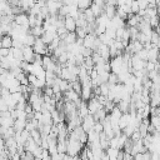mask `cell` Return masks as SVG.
I'll return each instance as SVG.
<instances>
[{
  "mask_svg": "<svg viewBox=\"0 0 160 160\" xmlns=\"http://www.w3.org/2000/svg\"><path fill=\"white\" fill-rule=\"evenodd\" d=\"M85 148L84 144H81L78 140H72L70 138L66 139V154L70 156H78L80 155V152L82 151V149Z\"/></svg>",
  "mask_w": 160,
  "mask_h": 160,
  "instance_id": "obj_1",
  "label": "cell"
},
{
  "mask_svg": "<svg viewBox=\"0 0 160 160\" xmlns=\"http://www.w3.org/2000/svg\"><path fill=\"white\" fill-rule=\"evenodd\" d=\"M86 104H88V110H89V114H90V115H94L98 110H100V109L104 108V106L98 101L96 98H91V99H89V100L86 101Z\"/></svg>",
  "mask_w": 160,
  "mask_h": 160,
  "instance_id": "obj_2",
  "label": "cell"
},
{
  "mask_svg": "<svg viewBox=\"0 0 160 160\" xmlns=\"http://www.w3.org/2000/svg\"><path fill=\"white\" fill-rule=\"evenodd\" d=\"M94 124H95V120L92 118V115H86L84 119H82V124H81V128L84 129V131L88 134L90 131H92V128H94Z\"/></svg>",
  "mask_w": 160,
  "mask_h": 160,
  "instance_id": "obj_3",
  "label": "cell"
},
{
  "mask_svg": "<svg viewBox=\"0 0 160 160\" xmlns=\"http://www.w3.org/2000/svg\"><path fill=\"white\" fill-rule=\"evenodd\" d=\"M22 56H24V61L28 62V64H32L34 61V56H35V52L32 50L31 46H22Z\"/></svg>",
  "mask_w": 160,
  "mask_h": 160,
  "instance_id": "obj_4",
  "label": "cell"
},
{
  "mask_svg": "<svg viewBox=\"0 0 160 160\" xmlns=\"http://www.w3.org/2000/svg\"><path fill=\"white\" fill-rule=\"evenodd\" d=\"M64 26H65V29H66L68 32H72V31L76 30V22H75V20H74L71 16H69V15H66V16L64 18Z\"/></svg>",
  "mask_w": 160,
  "mask_h": 160,
  "instance_id": "obj_5",
  "label": "cell"
},
{
  "mask_svg": "<svg viewBox=\"0 0 160 160\" xmlns=\"http://www.w3.org/2000/svg\"><path fill=\"white\" fill-rule=\"evenodd\" d=\"M98 36L94 34V32H91V34H88L85 38H84V41H82V46L84 48H88V49H91L92 50V48H94V42H95V39H96Z\"/></svg>",
  "mask_w": 160,
  "mask_h": 160,
  "instance_id": "obj_6",
  "label": "cell"
},
{
  "mask_svg": "<svg viewBox=\"0 0 160 160\" xmlns=\"http://www.w3.org/2000/svg\"><path fill=\"white\" fill-rule=\"evenodd\" d=\"M1 48H5V49H11L12 48V38L8 34L2 35L1 38Z\"/></svg>",
  "mask_w": 160,
  "mask_h": 160,
  "instance_id": "obj_7",
  "label": "cell"
},
{
  "mask_svg": "<svg viewBox=\"0 0 160 160\" xmlns=\"http://www.w3.org/2000/svg\"><path fill=\"white\" fill-rule=\"evenodd\" d=\"M36 146H38V144L31 139V138H29L28 140H26V142L24 144V150L25 151H28V152H34V150L36 149Z\"/></svg>",
  "mask_w": 160,
  "mask_h": 160,
  "instance_id": "obj_8",
  "label": "cell"
},
{
  "mask_svg": "<svg viewBox=\"0 0 160 160\" xmlns=\"http://www.w3.org/2000/svg\"><path fill=\"white\" fill-rule=\"evenodd\" d=\"M119 152H120V150L114 149V148H108V149L105 150V154L108 155L109 160H118V155H119Z\"/></svg>",
  "mask_w": 160,
  "mask_h": 160,
  "instance_id": "obj_9",
  "label": "cell"
},
{
  "mask_svg": "<svg viewBox=\"0 0 160 160\" xmlns=\"http://www.w3.org/2000/svg\"><path fill=\"white\" fill-rule=\"evenodd\" d=\"M104 6H105V5H104ZM104 6L98 5V4H94V2L90 5V9H91V11H92V14H94V16H95V18L100 16V15L104 12Z\"/></svg>",
  "mask_w": 160,
  "mask_h": 160,
  "instance_id": "obj_10",
  "label": "cell"
},
{
  "mask_svg": "<svg viewBox=\"0 0 160 160\" xmlns=\"http://www.w3.org/2000/svg\"><path fill=\"white\" fill-rule=\"evenodd\" d=\"M76 39H78V36H76V34H75V31H72V32H66V35H65V39L62 40L66 45H70V44H74V42H76Z\"/></svg>",
  "mask_w": 160,
  "mask_h": 160,
  "instance_id": "obj_11",
  "label": "cell"
},
{
  "mask_svg": "<svg viewBox=\"0 0 160 160\" xmlns=\"http://www.w3.org/2000/svg\"><path fill=\"white\" fill-rule=\"evenodd\" d=\"M25 125H26V120H21V119H16L14 120V130L15 131H22L25 129Z\"/></svg>",
  "mask_w": 160,
  "mask_h": 160,
  "instance_id": "obj_12",
  "label": "cell"
},
{
  "mask_svg": "<svg viewBox=\"0 0 160 160\" xmlns=\"http://www.w3.org/2000/svg\"><path fill=\"white\" fill-rule=\"evenodd\" d=\"M91 4H92V0H78V2H76L78 9L81 10V11H84L88 8H90Z\"/></svg>",
  "mask_w": 160,
  "mask_h": 160,
  "instance_id": "obj_13",
  "label": "cell"
},
{
  "mask_svg": "<svg viewBox=\"0 0 160 160\" xmlns=\"http://www.w3.org/2000/svg\"><path fill=\"white\" fill-rule=\"evenodd\" d=\"M31 35H34L35 38H41L42 36V34L45 32L44 31V29H42V26H34V28H31L30 29V31H29Z\"/></svg>",
  "mask_w": 160,
  "mask_h": 160,
  "instance_id": "obj_14",
  "label": "cell"
},
{
  "mask_svg": "<svg viewBox=\"0 0 160 160\" xmlns=\"http://www.w3.org/2000/svg\"><path fill=\"white\" fill-rule=\"evenodd\" d=\"M30 138H31L38 145H40V142H41V134H40V131H39L38 129L30 131Z\"/></svg>",
  "mask_w": 160,
  "mask_h": 160,
  "instance_id": "obj_15",
  "label": "cell"
},
{
  "mask_svg": "<svg viewBox=\"0 0 160 160\" xmlns=\"http://www.w3.org/2000/svg\"><path fill=\"white\" fill-rule=\"evenodd\" d=\"M12 50V56L15 60H19V61H24V56H22V50L21 49H16V48H11Z\"/></svg>",
  "mask_w": 160,
  "mask_h": 160,
  "instance_id": "obj_16",
  "label": "cell"
},
{
  "mask_svg": "<svg viewBox=\"0 0 160 160\" xmlns=\"http://www.w3.org/2000/svg\"><path fill=\"white\" fill-rule=\"evenodd\" d=\"M71 90H74L76 94L81 95V82L79 81V79L71 82Z\"/></svg>",
  "mask_w": 160,
  "mask_h": 160,
  "instance_id": "obj_17",
  "label": "cell"
},
{
  "mask_svg": "<svg viewBox=\"0 0 160 160\" xmlns=\"http://www.w3.org/2000/svg\"><path fill=\"white\" fill-rule=\"evenodd\" d=\"M100 88V95H104V96H108L109 95V91H110V85L108 82H104L101 85H99Z\"/></svg>",
  "mask_w": 160,
  "mask_h": 160,
  "instance_id": "obj_18",
  "label": "cell"
},
{
  "mask_svg": "<svg viewBox=\"0 0 160 160\" xmlns=\"http://www.w3.org/2000/svg\"><path fill=\"white\" fill-rule=\"evenodd\" d=\"M51 62H52V59H51L50 55H44L42 56V68L44 69H46Z\"/></svg>",
  "mask_w": 160,
  "mask_h": 160,
  "instance_id": "obj_19",
  "label": "cell"
},
{
  "mask_svg": "<svg viewBox=\"0 0 160 160\" xmlns=\"http://www.w3.org/2000/svg\"><path fill=\"white\" fill-rule=\"evenodd\" d=\"M108 84L110 85H115V84H119V80H118V75L114 74V72H110L109 75V80H108Z\"/></svg>",
  "mask_w": 160,
  "mask_h": 160,
  "instance_id": "obj_20",
  "label": "cell"
},
{
  "mask_svg": "<svg viewBox=\"0 0 160 160\" xmlns=\"http://www.w3.org/2000/svg\"><path fill=\"white\" fill-rule=\"evenodd\" d=\"M75 34H76L78 39H84V38L88 35L82 28H76V30H75Z\"/></svg>",
  "mask_w": 160,
  "mask_h": 160,
  "instance_id": "obj_21",
  "label": "cell"
},
{
  "mask_svg": "<svg viewBox=\"0 0 160 160\" xmlns=\"http://www.w3.org/2000/svg\"><path fill=\"white\" fill-rule=\"evenodd\" d=\"M41 90H42V95H46V96H50V98L54 96V91H52L51 86H45Z\"/></svg>",
  "mask_w": 160,
  "mask_h": 160,
  "instance_id": "obj_22",
  "label": "cell"
},
{
  "mask_svg": "<svg viewBox=\"0 0 160 160\" xmlns=\"http://www.w3.org/2000/svg\"><path fill=\"white\" fill-rule=\"evenodd\" d=\"M92 131H95L96 134H100L102 132V124L100 121H95L94 124V128H92Z\"/></svg>",
  "mask_w": 160,
  "mask_h": 160,
  "instance_id": "obj_23",
  "label": "cell"
},
{
  "mask_svg": "<svg viewBox=\"0 0 160 160\" xmlns=\"http://www.w3.org/2000/svg\"><path fill=\"white\" fill-rule=\"evenodd\" d=\"M136 1H138V5H139V9L140 10L148 9V6H149V1L148 0H136Z\"/></svg>",
  "mask_w": 160,
  "mask_h": 160,
  "instance_id": "obj_24",
  "label": "cell"
},
{
  "mask_svg": "<svg viewBox=\"0 0 160 160\" xmlns=\"http://www.w3.org/2000/svg\"><path fill=\"white\" fill-rule=\"evenodd\" d=\"M130 8H131V12H132V14H138V12H139V10H140L136 0H132V2H131V6H130Z\"/></svg>",
  "mask_w": 160,
  "mask_h": 160,
  "instance_id": "obj_25",
  "label": "cell"
},
{
  "mask_svg": "<svg viewBox=\"0 0 160 160\" xmlns=\"http://www.w3.org/2000/svg\"><path fill=\"white\" fill-rule=\"evenodd\" d=\"M1 111H9V108H8L6 102H5V100L0 96V112Z\"/></svg>",
  "mask_w": 160,
  "mask_h": 160,
  "instance_id": "obj_26",
  "label": "cell"
},
{
  "mask_svg": "<svg viewBox=\"0 0 160 160\" xmlns=\"http://www.w3.org/2000/svg\"><path fill=\"white\" fill-rule=\"evenodd\" d=\"M145 70H146V71H152V70H155V62H151V61H146V66H145Z\"/></svg>",
  "mask_w": 160,
  "mask_h": 160,
  "instance_id": "obj_27",
  "label": "cell"
},
{
  "mask_svg": "<svg viewBox=\"0 0 160 160\" xmlns=\"http://www.w3.org/2000/svg\"><path fill=\"white\" fill-rule=\"evenodd\" d=\"M9 55V49L0 48V58H6Z\"/></svg>",
  "mask_w": 160,
  "mask_h": 160,
  "instance_id": "obj_28",
  "label": "cell"
},
{
  "mask_svg": "<svg viewBox=\"0 0 160 160\" xmlns=\"http://www.w3.org/2000/svg\"><path fill=\"white\" fill-rule=\"evenodd\" d=\"M9 160H21V158H20V154H19V152H15V154L10 155Z\"/></svg>",
  "mask_w": 160,
  "mask_h": 160,
  "instance_id": "obj_29",
  "label": "cell"
}]
</instances>
